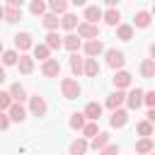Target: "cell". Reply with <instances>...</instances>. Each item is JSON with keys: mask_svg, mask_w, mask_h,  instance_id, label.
Segmentation results:
<instances>
[{"mask_svg": "<svg viewBox=\"0 0 155 155\" xmlns=\"http://www.w3.org/2000/svg\"><path fill=\"white\" fill-rule=\"evenodd\" d=\"M99 19H102L99 5H87V7H85V22H87V24H97Z\"/></svg>", "mask_w": 155, "mask_h": 155, "instance_id": "cell-10", "label": "cell"}, {"mask_svg": "<svg viewBox=\"0 0 155 155\" xmlns=\"http://www.w3.org/2000/svg\"><path fill=\"white\" fill-rule=\"evenodd\" d=\"M31 48H34V58H39L41 63H44V61H48V53H51V51H48L44 44H36V46H31Z\"/></svg>", "mask_w": 155, "mask_h": 155, "instance_id": "cell-32", "label": "cell"}, {"mask_svg": "<svg viewBox=\"0 0 155 155\" xmlns=\"http://www.w3.org/2000/svg\"><path fill=\"white\" fill-rule=\"evenodd\" d=\"M44 46H46L48 51H51V48H61V46H63V41H61V36H58V31H48V34H46V44H44Z\"/></svg>", "mask_w": 155, "mask_h": 155, "instance_id": "cell-25", "label": "cell"}, {"mask_svg": "<svg viewBox=\"0 0 155 155\" xmlns=\"http://www.w3.org/2000/svg\"><path fill=\"white\" fill-rule=\"evenodd\" d=\"M107 145H109V133H97L92 138V150H102Z\"/></svg>", "mask_w": 155, "mask_h": 155, "instance_id": "cell-26", "label": "cell"}, {"mask_svg": "<svg viewBox=\"0 0 155 155\" xmlns=\"http://www.w3.org/2000/svg\"><path fill=\"white\" fill-rule=\"evenodd\" d=\"M114 85H116V90H124V87H128L131 85V73H126V70H119L114 78Z\"/></svg>", "mask_w": 155, "mask_h": 155, "instance_id": "cell-19", "label": "cell"}, {"mask_svg": "<svg viewBox=\"0 0 155 155\" xmlns=\"http://www.w3.org/2000/svg\"><path fill=\"white\" fill-rule=\"evenodd\" d=\"M17 68H19V73L29 75V73L34 70V58H31V56H19V58H17Z\"/></svg>", "mask_w": 155, "mask_h": 155, "instance_id": "cell-17", "label": "cell"}, {"mask_svg": "<svg viewBox=\"0 0 155 155\" xmlns=\"http://www.w3.org/2000/svg\"><path fill=\"white\" fill-rule=\"evenodd\" d=\"M41 73H44L46 78H56V75L61 73V63H58L56 58H48V61L41 63Z\"/></svg>", "mask_w": 155, "mask_h": 155, "instance_id": "cell-6", "label": "cell"}, {"mask_svg": "<svg viewBox=\"0 0 155 155\" xmlns=\"http://www.w3.org/2000/svg\"><path fill=\"white\" fill-rule=\"evenodd\" d=\"M7 126H10V119H7V114H2V111H0V131H5Z\"/></svg>", "mask_w": 155, "mask_h": 155, "instance_id": "cell-41", "label": "cell"}, {"mask_svg": "<svg viewBox=\"0 0 155 155\" xmlns=\"http://www.w3.org/2000/svg\"><path fill=\"white\" fill-rule=\"evenodd\" d=\"M126 121H128V111H124V109H114V111H111L109 124H111L114 128H124V126H126Z\"/></svg>", "mask_w": 155, "mask_h": 155, "instance_id": "cell-9", "label": "cell"}, {"mask_svg": "<svg viewBox=\"0 0 155 155\" xmlns=\"http://www.w3.org/2000/svg\"><path fill=\"white\" fill-rule=\"evenodd\" d=\"M97 133H99L97 121H90V124H85V126H82V136H85V138H94Z\"/></svg>", "mask_w": 155, "mask_h": 155, "instance_id": "cell-33", "label": "cell"}, {"mask_svg": "<svg viewBox=\"0 0 155 155\" xmlns=\"http://www.w3.org/2000/svg\"><path fill=\"white\" fill-rule=\"evenodd\" d=\"M0 56H2V41H0Z\"/></svg>", "mask_w": 155, "mask_h": 155, "instance_id": "cell-44", "label": "cell"}, {"mask_svg": "<svg viewBox=\"0 0 155 155\" xmlns=\"http://www.w3.org/2000/svg\"><path fill=\"white\" fill-rule=\"evenodd\" d=\"M78 36H80V39H90V41H92V39H97V36H99V27H97V24L80 22V24H78Z\"/></svg>", "mask_w": 155, "mask_h": 155, "instance_id": "cell-4", "label": "cell"}, {"mask_svg": "<svg viewBox=\"0 0 155 155\" xmlns=\"http://www.w3.org/2000/svg\"><path fill=\"white\" fill-rule=\"evenodd\" d=\"M17 51L12 48V51H2V65H17Z\"/></svg>", "mask_w": 155, "mask_h": 155, "instance_id": "cell-34", "label": "cell"}, {"mask_svg": "<svg viewBox=\"0 0 155 155\" xmlns=\"http://www.w3.org/2000/svg\"><path fill=\"white\" fill-rule=\"evenodd\" d=\"M61 27L68 29V31H73V29L78 27V17H75V15H63V17H61Z\"/></svg>", "mask_w": 155, "mask_h": 155, "instance_id": "cell-29", "label": "cell"}, {"mask_svg": "<svg viewBox=\"0 0 155 155\" xmlns=\"http://www.w3.org/2000/svg\"><path fill=\"white\" fill-rule=\"evenodd\" d=\"M41 24H44L48 31H56V29H58V24H61V19H58L56 15H51V12H46V15L41 17Z\"/></svg>", "mask_w": 155, "mask_h": 155, "instance_id": "cell-23", "label": "cell"}, {"mask_svg": "<svg viewBox=\"0 0 155 155\" xmlns=\"http://www.w3.org/2000/svg\"><path fill=\"white\" fill-rule=\"evenodd\" d=\"M61 92H63L65 99H78V97L82 94V87H80L78 80H73V78H63V80H61Z\"/></svg>", "mask_w": 155, "mask_h": 155, "instance_id": "cell-1", "label": "cell"}, {"mask_svg": "<svg viewBox=\"0 0 155 155\" xmlns=\"http://www.w3.org/2000/svg\"><path fill=\"white\" fill-rule=\"evenodd\" d=\"M29 109H31V114H34V116H44V114H46V99H44V97H39V94L29 97Z\"/></svg>", "mask_w": 155, "mask_h": 155, "instance_id": "cell-5", "label": "cell"}, {"mask_svg": "<svg viewBox=\"0 0 155 155\" xmlns=\"http://www.w3.org/2000/svg\"><path fill=\"white\" fill-rule=\"evenodd\" d=\"M104 51V44L99 41V39H92V41H87L85 44V53L90 56V58H94V56H99Z\"/></svg>", "mask_w": 155, "mask_h": 155, "instance_id": "cell-15", "label": "cell"}, {"mask_svg": "<svg viewBox=\"0 0 155 155\" xmlns=\"http://www.w3.org/2000/svg\"><path fill=\"white\" fill-rule=\"evenodd\" d=\"M7 94H10V99H12V102H17V104H22V102L27 99V92H24V87H22L19 82H15V85L10 87V92H7Z\"/></svg>", "mask_w": 155, "mask_h": 155, "instance_id": "cell-16", "label": "cell"}, {"mask_svg": "<svg viewBox=\"0 0 155 155\" xmlns=\"http://www.w3.org/2000/svg\"><path fill=\"white\" fill-rule=\"evenodd\" d=\"M5 80H7V75H5V68H2V65H0V85H2V82H5Z\"/></svg>", "mask_w": 155, "mask_h": 155, "instance_id": "cell-43", "label": "cell"}, {"mask_svg": "<svg viewBox=\"0 0 155 155\" xmlns=\"http://www.w3.org/2000/svg\"><path fill=\"white\" fill-rule=\"evenodd\" d=\"M2 19H7V22L22 19V2H19V0H10V2L2 7Z\"/></svg>", "mask_w": 155, "mask_h": 155, "instance_id": "cell-2", "label": "cell"}, {"mask_svg": "<svg viewBox=\"0 0 155 155\" xmlns=\"http://www.w3.org/2000/svg\"><path fill=\"white\" fill-rule=\"evenodd\" d=\"M124 63H126L124 51H116V48H109V51H107V65H109V68L119 70V68H124Z\"/></svg>", "mask_w": 155, "mask_h": 155, "instance_id": "cell-3", "label": "cell"}, {"mask_svg": "<svg viewBox=\"0 0 155 155\" xmlns=\"http://www.w3.org/2000/svg\"><path fill=\"white\" fill-rule=\"evenodd\" d=\"M126 104H128V109H138L140 104H143V90H131L128 94H126Z\"/></svg>", "mask_w": 155, "mask_h": 155, "instance_id": "cell-12", "label": "cell"}, {"mask_svg": "<svg viewBox=\"0 0 155 155\" xmlns=\"http://www.w3.org/2000/svg\"><path fill=\"white\" fill-rule=\"evenodd\" d=\"M7 119H10V121H17V124H22V121L27 119V111H24V107H22V104H17V102H12V107L7 109Z\"/></svg>", "mask_w": 155, "mask_h": 155, "instance_id": "cell-7", "label": "cell"}, {"mask_svg": "<svg viewBox=\"0 0 155 155\" xmlns=\"http://www.w3.org/2000/svg\"><path fill=\"white\" fill-rule=\"evenodd\" d=\"M124 102H126V94H124V90H116V92H111V94L107 97V107H109V109H119Z\"/></svg>", "mask_w": 155, "mask_h": 155, "instance_id": "cell-14", "label": "cell"}, {"mask_svg": "<svg viewBox=\"0 0 155 155\" xmlns=\"http://www.w3.org/2000/svg\"><path fill=\"white\" fill-rule=\"evenodd\" d=\"M10 107H12L10 94H7V92H0V111H2V109H10Z\"/></svg>", "mask_w": 155, "mask_h": 155, "instance_id": "cell-38", "label": "cell"}, {"mask_svg": "<svg viewBox=\"0 0 155 155\" xmlns=\"http://www.w3.org/2000/svg\"><path fill=\"white\" fill-rule=\"evenodd\" d=\"M82 126H85V116H82V114H73V116H70V128L82 131Z\"/></svg>", "mask_w": 155, "mask_h": 155, "instance_id": "cell-37", "label": "cell"}, {"mask_svg": "<svg viewBox=\"0 0 155 155\" xmlns=\"http://www.w3.org/2000/svg\"><path fill=\"white\" fill-rule=\"evenodd\" d=\"M0 19H2V5H0Z\"/></svg>", "mask_w": 155, "mask_h": 155, "instance_id": "cell-45", "label": "cell"}, {"mask_svg": "<svg viewBox=\"0 0 155 155\" xmlns=\"http://www.w3.org/2000/svg\"><path fill=\"white\" fill-rule=\"evenodd\" d=\"M99 155H119V145H114V143H109L107 148H102V153Z\"/></svg>", "mask_w": 155, "mask_h": 155, "instance_id": "cell-40", "label": "cell"}, {"mask_svg": "<svg viewBox=\"0 0 155 155\" xmlns=\"http://www.w3.org/2000/svg\"><path fill=\"white\" fill-rule=\"evenodd\" d=\"M153 148H155L153 138H140V140L136 143V153H140V155H150V153H153Z\"/></svg>", "mask_w": 155, "mask_h": 155, "instance_id": "cell-21", "label": "cell"}, {"mask_svg": "<svg viewBox=\"0 0 155 155\" xmlns=\"http://www.w3.org/2000/svg\"><path fill=\"white\" fill-rule=\"evenodd\" d=\"M116 36H119L121 41H131V39H133V27H131V24H119V27H116Z\"/></svg>", "mask_w": 155, "mask_h": 155, "instance_id": "cell-24", "label": "cell"}, {"mask_svg": "<svg viewBox=\"0 0 155 155\" xmlns=\"http://www.w3.org/2000/svg\"><path fill=\"white\" fill-rule=\"evenodd\" d=\"M82 63H85V58H80L78 53H70V70H73L75 75L82 73Z\"/></svg>", "mask_w": 155, "mask_h": 155, "instance_id": "cell-30", "label": "cell"}, {"mask_svg": "<svg viewBox=\"0 0 155 155\" xmlns=\"http://www.w3.org/2000/svg\"><path fill=\"white\" fill-rule=\"evenodd\" d=\"M85 150H87V140L85 138H78V140L70 143V155H85Z\"/></svg>", "mask_w": 155, "mask_h": 155, "instance_id": "cell-27", "label": "cell"}, {"mask_svg": "<svg viewBox=\"0 0 155 155\" xmlns=\"http://www.w3.org/2000/svg\"><path fill=\"white\" fill-rule=\"evenodd\" d=\"M102 19H104V22H107L109 27H116V24H119V19H121V12L111 7V10H107V12H102Z\"/></svg>", "mask_w": 155, "mask_h": 155, "instance_id": "cell-22", "label": "cell"}, {"mask_svg": "<svg viewBox=\"0 0 155 155\" xmlns=\"http://www.w3.org/2000/svg\"><path fill=\"white\" fill-rule=\"evenodd\" d=\"M48 7H51V15H56V17H58V15H63V12L68 10V2H65V0H51V5H48Z\"/></svg>", "mask_w": 155, "mask_h": 155, "instance_id": "cell-28", "label": "cell"}, {"mask_svg": "<svg viewBox=\"0 0 155 155\" xmlns=\"http://www.w3.org/2000/svg\"><path fill=\"white\" fill-rule=\"evenodd\" d=\"M29 10H31V15H36V17H44V15H46V5H44L41 0H34V2L29 5Z\"/></svg>", "mask_w": 155, "mask_h": 155, "instance_id": "cell-35", "label": "cell"}, {"mask_svg": "<svg viewBox=\"0 0 155 155\" xmlns=\"http://www.w3.org/2000/svg\"><path fill=\"white\" fill-rule=\"evenodd\" d=\"M143 102L153 109V107H155V92H153V90H150V92H143Z\"/></svg>", "mask_w": 155, "mask_h": 155, "instance_id": "cell-39", "label": "cell"}, {"mask_svg": "<svg viewBox=\"0 0 155 155\" xmlns=\"http://www.w3.org/2000/svg\"><path fill=\"white\" fill-rule=\"evenodd\" d=\"M15 46H17L19 51H27V48H31V46H34V41H31V34H29V31H19V34L15 36Z\"/></svg>", "mask_w": 155, "mask_h": 155, "instance_id": "cell-11", "label": "cell"}, {"mask_svg": "<svg viewBox=\"0 0 155 155\" xmlns=\"http://www.w3.org/2000/svg\"><path fill=\"white\" fill-rule=\"evenodd\" d=\"M140 73H143L145 80H153L155 78V58H145L140 63Z\"/></svg>", "mask_w": 155, "mask_h": 155, "instance_id": "cell-18", "label": "cell"}, {"mask_svg": "<svg viewBox=\"0 0 155 155\" xmlns=\"http://www.w3.org/2000/svg\"><path fill=\"white\" fill-rule=\"evenodd\" d=\"M82 116L90 119V121H99V116H102V104H97V102H87Z\"/></svg>", "mask_w": 155, "mask_h": 155, "instance_id": "cell-8", "label": "cell"}, {"mask_svg": "<svg viewBox=\"0 0 155 155\" xmlns=\"http://www.w3.org/2000/svg\"><path fill=\"white\" fill-rule=\"evenodd\" d=\"M136 131H138L143 138H150V136H153V124H148V121H140V124L136 126Z\"/></svg>", "mask_w": 155, "mask_h": 155, "instance_id": "cell-36", "label": "cell"}, {"mask_svg": "<svg viewBox=\"0 0 155 155\" xmlns=\"http://www.w3.org/2000/svg\"><path fill=\"white\" fill-rule=\"evenodd\" d=\"M150 24V12H145V10H140V12H136V27H140V29H145Z\"/></svg>", "mask_w": 155, "mask_h": 155, "instance_id": "cell-31", "label": "cell"}, {"mask_svg": "<svg viewBox=\"0 0 155 155\" xmlns=\"http://www.w3.org/2000/svg\"><path fill=\"white\" fill-rule=\"evenodd\" d=\"M61 41H63V46H65L70 53H78V48H80V39H78V34H68V36H63Z\"/></svg>", "mask_w": 155, "mask_h": 155, "instance_id": "cell-20", "label": "cell"}, {"mask_svg": "<svg viewBox=\"0 0 155 155\" xmlns=\"http://www.w3.org/2000/svg\"><path fill=\"white\" fill-rule=\"evenodd\" d=\"M82 73H85L87 78H97V75H99V63H97V58H85Z\"/></svg>", "mask_w": 155, "mask_h": 155, "instance_id": "cell-13", "label": "cell"}, {"mask_svg": "<svg viewBox=\"0 0 155 155\" xmlns=\"http://www.w3.org/2000/svg\"><path fill=\"white\" fill-rule=\"evenodd\" d=\"M145 116H148V124H153V121H155V109H148Z\"/></svg>", "mask_w": 155, "mask_h": 155, "instance_id": "cell-42", "label": "cell"}]
</instances>
